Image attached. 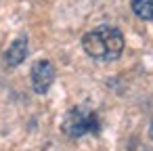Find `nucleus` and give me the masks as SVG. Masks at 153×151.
<instances>
[{"instance_id":"3","label":"nucleus","mask_w":153,"mask_h":151,"mask_svg":"<svg viewBox=\"0 0 153 151\" xmlns=\"http://www.w3.org/2000/svg\"><path fill=\"white\" fill-rule=\"evenodd\" d=\"M55 82V67L51 61L42 59L32 67V86L38 94H44Z\"/></svg>"},{"instance_id":"1","label":"nucleus","mask_w":153,"mask_h":151,"mask_svg":"<svg viewBox=\"0 0 153 151\" xmlns=\"http://www.w3.org/2000/svg\"><path fill=\"white\" fill-rule=\"evenodd\" d=\"M82 46L88 57L99 61H115L124 51V36L113 25H99L92 32L84 34Z\"/></svg>"},{"instance_id":"5","label":"nucleus","mask_w":153,"mask_h":151,"mask_svg":"<svg viewBox=\"0 0 153 151\" xmlns=\"http://www.w3.org/2000/svg\"><path fill=\"white\" fill-rule=\"evenodd\" d=\"M132 11L143 21H153V0H132Z\"/></svg>"},{"instance_id":"4","label":"nucleus","mask_w":153,"mask_h":151,"mask_svg":"<svg viewBox=\"0 0 153 151\" xmlns=\"http://www.w3.org/2000/svg\"><path fill=\"white\" fill-rule=\"evenodd\" d=\"M25 57H27V40H25V38H17V40L9 46V51H7V55H4L9 67H17L19 63L25 61Z\"/></svg>"},{"instance_id":"2","label":"nucleus","mask_w":153,"mask_h":151,"mask_svg":"<svg viewBox=\"0 0 153 151\" xmlns=\"http://www.w3.org/2000/svg\"><path fill=\"white\" fill-rule=\"evenodd\" d=\"M99 130H101V124H99L97 113L90 109H84V107L69 109L63 120V132L71 138L84 136L88 132H99Z\"/></svg>"}]
</instances>
